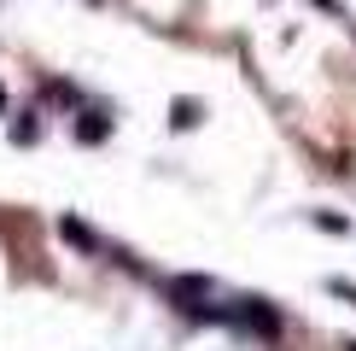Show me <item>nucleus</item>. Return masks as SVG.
I'll return each instance as SVG.
<instances>
[{
    "label": "nucleus",
    "instance_id": "1",
    "mask_svg": "<svg viewBox=\"0 0 356 351\" xmlns=\"http://www.w3.org/2000/svg\"><path fill=\"white\" fill-rule=\"evenodd\" d=\"M240 322H245V328H257V334H280V316H275V311H269L263 299H245Z\"/></svg>",
    "mask_w": 356,
    "mask_h": 351
},
{
    "label": "nucleus",
    "instance_id": "2",
    "mask_svg": "<svg viewBox=\"0 0 356 351\" xmlns=\"http://www.w3.org/2000/svg\"><path fill=\"white\" fill-rule=\"evenodd\" d=\"M170 292H175V299H181L187 311H193V299H204V292H211V275H175V281H170Z\"/></svg>",
    "mask_w": 356,
    "mask_h": 351
},
{
    "label": "nucleus",
    "instance_id": "3",
    "mask_svg": "<svg viewBox=\"0 0 356 351\" xmlns=\"http://www.w3.org/2000/svg\"><path fill=\"white\" fill-rule=\"evenodd\" d=\"M58 234H65V240H70V246H82V252H94V246H99V240H94V234H88V228L76 223V217H58Z\"/></svg>",
    "mask_w": 356,
    "mask_h": 351
},
{
    "label": "nucleus",
    "instance_id": "4",
    "mask_svg": "<svg viewBox=\"0 0 356 351\" xmlns=\"http://www.w3.org/2000/svg\"><path fill=\"white\" fill-rule=\"evenodd\" d=\"M76 135H82L88 146H94V141H106V135H111V123H106V117H99V111H82V123H76Z\"/></svg>",
    "mask_w": 356,
    "mask_h": 351
},
{
    "label": "nucleus",
    "instance_id": "5",
    "mask_svg": "<svg viewBox=\"0 0 356 351\" xmlns=\"http://www.w3.org/2000/svg\"><path fill=\"white\" fill-rule=\"evenodd\" d=\"M199 123V106H193V100H175V129H193Z\"/></svg>",
    "mask_w": 356,
    "mask_h": 351
},
{
    "label": "nucleus",
    "instance_id": "6",
    "mask_svg": "<svg viewBox=\"0 0 356 351\" xmlns=\"http://www.w3.org/2000/svg\"><path fill=\"white\" fill-rule=\"evenodd\" d=\"M327 287L339 292V299H350V304H356V281H339V275H333V281H327Z\"/></svg>",
    "mask_w": 356,
    "mask_h": 351
},
{
    "label": "nucleus",
    "instance_id": "7",
    "mask_svg": "<svg viewBox=\"0 0 356 351\" xmlns=\"http://www.w3.org/2000/svg\"><path fill=\"white\" fill-rule=\"evenodd\" d=\"M316 6H321V12H345V6H339V0H316Z\"/></svg>",
    "mask_w": 356,
    "mask_h": 351
},
{
    "label": "nucleus",
    "instance_id": "8",
    "mask_svg": "<svg viewBox=\"0 0 356 351\" xmlns=\"http://www.w3.org/2000/svg\"><path fill=\"white\" fill-rule=\"evenodd\" d=\"M0 106H6V94H0Z\"/></svg>",
    "mask_w": 356,
    "mask_h": 351
}]
</instances>
